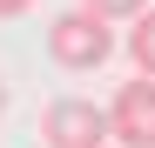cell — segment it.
<instances>
[{
    "instance_id": "1",
    "label": "cell",
    "mask_w": 155,
    "mask_h": 148,
    "mask_svg": "<svg viewBox=\"0 0 155 148\" xmlns=\"http://www.w3.org/2000/svg\"><path fill=\"white\" fill-rule=\"evenodd\" d=\"M47 54H54V67H68V74H88V67H101L115 54V27L101 14H88V7H68V14L47 20Z\"/></svg>"
},
{
    "instance_id": "4",
    "label": "cell",
    "mask_w": 155,
    "mask_h": 148,
    "mask_svg": "<svg viewBox=\"0 0 155 148\" xmlns=\"http://www.w3.org/2000/svg\"><path fill=\"white\" fill-rule=\"evenodd\" d=\"M121 47H128V61H135L142 81H155V7L135 20V27H128V40H121Z\"/></svg>"
},
{
    "instance_id": "7",
    "label": "cell",
    "mask_w": 155,
    "mask_h": 148,
    "mask_svg": "<svg viewBox=\"0 0 155 148\" xmlns=\"http://www.w3.org/2000/svg\"><path fill=\"white\" fill-rule=\"evenodd\" d=\"M0 108H7V88H0Z\"/></svg>"
},
{
    "instance_id": "2",
    "label": "cell",
    "mask_w": 155,
    "mask_h": 148,
    "mask_svg": "<svg viewBox=\"0 0 155 148\" xmlns=\"http://www.w3.org/2000/svg\"><path fill=\"white\" fill-rule=\"evenodd\" d=\"M41 141L47 148H108L115 141L108 108H94L88 94H61V101H47V114H41Z\"/></svg>"
},
{
    "instance_id": "3",
    "label": "cell",
    "mask_w": 155,
    "mask_h": 148,
    "mask_svg": "<svg viewBox=\"0 0 155 148\" xmlns=\"http://www.w3.org/2000/svg\"><path fill=\"white\" fill-rule=\"evenodd\" d=\"M108 128L121 148H155V81H121L115 101H108Z\"/></svg>"
},
{
    "instance_id": "6",
    "label": "cell",
    "mask_w": 155,
    "mask_h": 148,
    "mask_svg": "<svg viewBox=\"0 0 155 148\" xmlns=\"http://www.w3.org/2000/svg\"><path fill=\"white\" fill-rule=\"evenodd\" d=\"M34 0H0V20H14V14H27Z\"/></svg>"
},
{
    "instance_id": "5",
    "label": "cell",
    "mask_w": 155,
    "mask_h": 148,
    "mask_svg": "<svg viewBox=\"0 0 155 148\" xmlns=\"http://www.w3.org/2000/svg\"><path fill=\"white\" fill-rule=\"evenodd\" d=\"M81 7L101 14V20L115 27V20H142V14H148V0H81Z\"/></svg>"
}]
</instances>
